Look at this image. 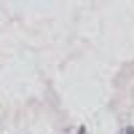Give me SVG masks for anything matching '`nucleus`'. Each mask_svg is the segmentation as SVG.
I'll return each instance as SVG.
<instances>
[]
</instances>
